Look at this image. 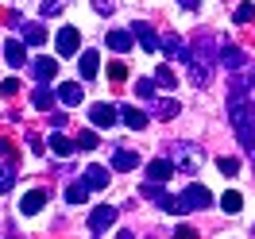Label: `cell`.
I'll list each match as a JSON object with an SVG mask.
<instances>
[{
  "label": "cell",
  "instance_id": "cell-1",
  "mask_svg": "<svg viewBox=\"0 0 255 239\" xmlns=\"http://www.w3.org/2000/svg\"><path fill=\"white\" fill-rule=\"evenodd\" d=\"M228 116H232V128H236L240 147L255 151V100H252V81H248V78H232Z\"/></svg>",
  "mask_w": 255,
  "mask_h": 239
},
{
  "label": "cell",
  "instance_id": "cell-2",
  "mask_svg": "<svg viewBox=\"0 0 255 239\" xmlns=\"http://www.w3.org/2000/svg\"><path fill=\"white\" fill-rule=\"evenodd\" d=\"M217 50H221V43L213 39L209 31H197L190 39V78L197 89H205L209 81H213V62H217Z\"/></svg>",
  "mask_w": 255,
  "mask_h": 239
},
{
  "label": "cell",
  "instance_id": "cell-3",
  "mask_svg": "<svg viewBox=\"0 0 255 239\" xmlns=\"http://www.w3.org/2000/svg\"><path fill=\"white\" fill-rule=\"evenodd\" d=\"M166 159L174 162L178 174L193 177L197 170H201V162H205V151H201V147H193V143H170V147H166Z\"/></svg>",
  "mask_w": 255,
  "mask_h": 239
},
{
  "label": "cell",
  "instance_id": "cell-4",
  "mask_svg": "<svg viewBox=\"0 0 255 239\" xmlns=\"http://www.w3.org/2000/svg\"><path fill=\"white\" fill-rule=\"evenodd\" d=\"M209 205H213V193H209L205 185H186V189L178 193L174 216H182V212H197V208H209Z\"/></svg>",
  "mask_w": 255,
  "mask_h": 239
},
{
  "label": "cell",
  "instance_id": "cell-5",
  "mask_svg": "<svg viewBox=\"0 0 255 239\" xmlns=\"http://www.w3.org/2000/svg\"><path fill=\"white\" fill-rule=\"evenodd\" d=\"M116 216H120V212H116V205H97L93 212H89V232H93V236L109 232L112 224H116Z\"/></svg>",
  "mask_w": 255,
  "mask_h": 239
},
{
  "label": "cell",
  "instance_id": "cell-6",
  "mask_svg": "<svg viewBox=\"0 0 255 239\" xmlns=\"http://www.w3.org/2000/svg\"><path fill=\"white\" fill-rule=\"evenodd\" d=\"M78 47H81L78 27H62V31H58V39H54V50H58L62 58H78Z\"/></svg>",
  "mask_w": 255,
  "mask_h": 239
},
{
  "label": "cell",
  "instance_id": "cell-7",
  "mask_svg": "<svg viewBox=\"0 0 255 239\" xmlns=\"http://www.w3.org/2000/svg\"><path fill=\"white\" fill-rule=\"evenodd\" d=\"M159 50H162V54H170L174 62H186V58H190V47H186V43H182V35H174V31H166L159 39Z\"/></svg>",
  "mask_w": 255,
  "mask_h": 239
},
{
  "label": "cell",
  "instance_id": "cell-8",
  "mask_svg": "<svg viewBox=\"0 0 255 239\" xmlns=\"http://www.w3.org/2000/svg\"><path fill=\"white\" fill-rule=\"evenodd\" d=\"M89 120H93V128H116V124H120V108L93 104V108H89Z\"/></svg>",
  "mask_w": 255,
  "mask_h": 239
},
{
  "label": "cell",
  "instance_id": "cell-9",
  "mask_svg": "<svg viewBox=\"0 0 255 239\" xmlns=\"http://www.w3.org/2000/svg\"><path fill=\"white\" fill-rule=\"evenodd\" d=\"M50 201V189H31L23 193V201H19V212L23 216H35V212H43V205Z\"/></svg>",
  "mask_w": 255,
  "mask_h": 239
},
{
  "label": "cell",
  "instance_id": "cell-10",
  "mask_svg": "<svg viewBox=\"0 0 255 239\" xmlns=\"http://www.w3.org/2000/svg\"><path fill=\"white\" fill-rule=\"evenodd\" d=\"M217 58H221L228 70H244V50L240 47H232L228 39H221V50H217Z\"/></svg>",
  "mask_w": 255,
  "mask_h": 239
},
{
  "label": "cell",
  "instance_id": "cell-11",
  "mask_svg": "<svg viewBox=\"0 0 255 239\" xmlns=\"http://www.w3.org/2000/svg\"><path fill=\"white\" fill-rule=\"evenodd\" d=\"M131 35L139 39V47H143L147 54H159V39L151 31V23H131Z\"/></svg>",
  "mask_w": 255,
  "mask_h": 239
},
{
  "label": "cell",
  "instance_id": "cell-12",
  "mask_svg": "<svg viewBox=\"0 0 255 239\" xmlns=\"http://www.w3.org/2000/svg\"><path fill=\"white\" fill-rule=\"evenodd\" d=\"M47 147H50V155H58V159H70L74 151H81V147L74 143V139H66L62 131H54V135L47 139Z\"/></svg>",
  "mask_w": 255,
  "mask_h": 239
},
{
  "label": "cell",
  "instance_id": "cell-13",
  "mask_svg": "<svg viewBox=\"0 0 255 239\" xmlns=\"http://www.w3.org/2000/svg\"><path fill=\"white\" fill-rule=\"evenodd\" d=\"M170 174H174V162L170 159H155V162H147V181H170Z\"/></svg>",
  "mask_w": 255,
  "mask_h": 239
},
{
  "label": "cell",
  "instance_id": "cell-14",
  "mask_svg": "<svg viewBox=\"0 0 255 239\" xmlns=\"http://www.w3.org/2000/svg\"><path fill=\"white\" fill-rule=\"evenodd\" d=\"M4 62L12 66V70H19V66H27V50H23V43H16V39H8V43H4Z\"/></svg>",
  "mask_w": 255,
  "mask_h": 239
},
{
  "label": "cell",
  "instance_id": "cell-15",
  "mask_svg": "<svg viewBox=\"0 0 255 239\" xmlns=\"http://www.w3.org/2000/svg\"><path fill=\"white\" fill-rule=\"evenodd\" d=\"M120 120H124L131 131H143V128H147V116L135 108V104H124V108H120Z\"/></svg>",
  "mask_w": 255,
  "mask_h": 239
},
{
  "label": "cell",
  "instance_id": "cell-16",
  "mask_svg": "<svg viewBox=\"0 0 255 239\" xmlns=\"http://www.w3.org/2000/svg\"><path fill=\"white\" fill-rule=\"evenodd\" d=\"M78 70H81V78H85V81H93V78H97V70H101V58H97L93 50H81Z\"/></svg>",
  "mask_w": 255,
  "mask_h": 239
},
{
  "label": "cell",
  "instance_id": "cell-17",
  "mask_svg": "<svg viewBox=\"0 0 255 239\" xmlns=\"http://www.w3.org/2000/svg\"><path fill=\"white\" fill-rule=\"evenodd\" d=\"M131 39H135V35H131V31H120V27L105 35V43H109V47L116 50V54H124V50H131Z\"/></svg>",
  "mask_w": 255,
  "mask_h": 239
},
{
  "label": "cell",
  "instance_id": "cell-18",
  "mask_svg": "<svg viewBox=\"0 0 255 239\" xmlns=\"http://www.w3.org/2000/svg\"><path fill=\"white\" fill-rule=\"evenodd\" d=\"M19 31H23V43L27 47H39V43H47V27H39V23H19Z\"/></svg>",
  "mask_w": 255,
  "mask_h": 239
},
{
  "label": "cell",
  "instance_id": "cell-19",
  "mask_svg": "<svg viewBox=\"0 0 255 239\" xmlns=\"http://www.w3.org/2000/svg\"><path fill=\"white\" fill-rule=\"evenodd\" d=\"M35 78L43 81V85L54 81V78H58V58H39V62H35Z\"/></svg>",
  "mask_w": 255,
  "mask_h": 239
},
{
  "label": "cell",
  "instance_id": "cell-20",
  "mask_svg": "<svg viewBox=\"0 0 255 239\" xmlns=\"http://www.w3.org/2000/svg\"><path fill=\"white\" fill-rule=\"evenodd\" d=\"M135 166H139V155H135V151H116V155H112V170H120V174H124V170H135Z\"/></svg>",
  "mask_w": 255,
  "mask_h": 239
},
{
  "label": "cell",
  "instance_id": "cell-21",
  "mask_svg": "<svg viewBox=\"0 0 255 239\" xmlns=\"http://www.w3.org/2000/svg\"><path fill=\"white\" fill-rule=\"evenodd\" d=\"M85 185H89V189H105V185H109V170H105V166H89V170H85Z\"/></svg>",
  "mask_w": 255,
  "mask_h": 239
},
{
  "label": "cell",
  "instance_id": "cell-22",
  "mask_svg": "<svg viewBox=\"0 0 255 239\" xmlns=\"http://www.w3.org/2000/svg\"><path fill=\"white\" fill-rule=\"evenodd\" d=\"M58 100H62V104H70V108H74V104H81V85H78V81L62 85V89H58Z\"/></svg>",
  "mask_w": 255,
  "mask_h": 239
},
{
  "label": "cell",
  "instance_id": "cell-23",
  "mask_svg": "<svg viewBox=\"0 0 255 239\" xmlns=\"http://www.w3.org/2000/svg\"><path fill=\"white\" fill-rule=\"evenodd\" d=\"M31 104H35V108H43V112H50V108H54V93H50L47 85H39V89L31 93Z\"/></svg>",
  "mask_w": 255,
  "mask_h": 239
},
{
  "label": "cell",
  "instance_id": "cell-24",
  "mask_svg": "<svg viewBox=\"0 0 255 239\" xmlns=\"http://www.w3.org/2000/svg\"><path fill=\"white\" fill-rule=\"evenodd\" d=\"M174 85H178L174 70H170V66H159V70H155V89H174Z\"/></svg>",
  "mask_w": 255,
  "mask_h": 239
},
{
  "label": "cell",
  "instance_id": "cell-25",
  "mask_svg": "<svg viewBox=\"0 0 255 239\" xmlns=\"http://www.w3.org/2000/svg\"><path fill=\"white\" fill-rule=\"evenodd\" d=\"M178 112H182L178 100H155V116H159V120H174Z\"/></svg>",
  "mask_w": 255,
  "mask_h": 239
},
{
  "label": "cell",
  "instance_id": "cell-26",
  "mask_svg": "<svg viewBox=\"0 0 255 239\" xmlns=\"http://www.w3.org/2000/svg\"><path fill=\"white\" fill-rule=\"evenodd\" d=\"M221 208H224V212H228V216H236L240 208H244V197H240L236 189H228V193H224V197H221Z\"/></svg>",
  "mask_w": 255,
  "mask_h": 239
},
{
  "label": "cell",
  "instance_id": "cell-27",
  "mask_svg": "<svg viewBox=\"0 0 255 239\" xmlns=\"http://www.w3.org/2000/svg\"><path fill=\"white\" fill-rule=\"evenodd\" d=\"M85 197H89V185H85V181H74V185L66 189V201H70V205H85Z\"/></svg>",
  "mask_w": 255,
  "mask_h": 239
},
{
  "label": "cell",
  "instance_id": "cell-28",
  "mask_svg": "<svg viewBox=\"0 0 255 239\" xmlns=\"http://www.w3.org/2000/svg\"><path fill=\"white\" fill-rule=\"evenodd\" d=\"M0 159L8 162V166H16V162H19V151H16L12 139H0Z\"/></svg>",
  "mask_w": 255,
  "mask_h": 239
},
{
  "label": "cell",
  "instance_id": "cell-29",
  "mask_svg": "<svg viewBox=\"0 0 255 239\" xmlns=\"http://www.w3.org/2000/svg\"><path fill=\"white\" fill-rule=\"evenodd\" d=\"M12 185H16V166L4 162V166H0V193H8Z\"/></svg>",
  "mask_w": 255,
  "mask_h": 239
},
{
  "label": "cell",
  "instance_id": "cell-30",
  "mask_svg": "<svg viewBox=\"0 0 255 239\" xmlns=\"http://www.w3.org/2000/svg\"><path fill=\"white\" fill-rule=\"evenodd\" d=\"M135 96H139V100H151V96H155V81L139 78V81H135Z\"/></svg>",
  "mask_w": 255,
  "mask_h": 239
},
{
  "label": "cell",
  "instance_id": "cell-31",
  "mask_svg": "<svg viewBox=\"0 0 255 239\" xmlns=\"http://www.w3.org/2000/svg\"><path fill=\"white\" fill-rule=\"evenodd\" d=\"M252 19H255V4H248V0H244V4L236 8V23H252Z\"/></svg>",
  "mask_w": 255,
  "mask_h": 239
},
{
  "label": "cell",
  "instance_id": "cell-32",
  "mask_svg": "<svg viewBox=\"0 0 255 239\" xmlns=\"http://www.w3.org/2000/svg\"><path fill=\"white\" fill-rule=\"evenodd\" d=\"M217 166H221V174H228V177H236V174H240V159H221Z\"/></svg>",
  "mask_w": 255,
  "mask_h": 239
},
{
  "label": "cell",
  "instance_id": "cell-33",
  "mask_svg": "<svg viewBox=\"0 0 255 239\" xmlns=\"http://www.w3.org/2000/svg\"><path fill=\"white\" fill-rule=\"evenodd\" d=\"M78 147H81V151H93V147H97V135H93V131H81V135H78Z\"/></svg>",
  "mask_w": 255,
  "mask_h": 239
},
{
  "label": "cell",
  "instance_id": "cell-34",
  "mask_svg": "<svg viewBox=\"0 0 255 239\" xmlns=\"http://www.w3.org/2000/svg\"><path fill=\"white\" fill-rule=\"evenodd\" d=\"M109 78H112V81H124V78H128V66H124V62H112V66H109Z\"/></svg>",
  "mask_w": 255,
  "mask_h": 239
},
{
  "label": "cell",
  "instance_id": "cell-35",
  "mask_svg": "<svg viewBox=\"0 0 255 239\" xmlns=\"http://www.w3.org/2000/svg\"><path fill=\"white\" fill-rule=\"evenodd\" d=\"M0 93H4V96H16V93H19V81H16V78L0 81Z\"/></svg>",
  "mask_w": 255,
  "mask_h": 239
},
{
  "label": "cell",
  "instance_id": "cell-36",
  "mask_svg": "<svg viewBox=\"0 0 255 239\" xmlns=\"http://www.w3.org/2000/svg\"><path fill=\"white\" fill-rule=\"evenodd\" d=\"M58 12H62V0H47V4H43V19H47V16H58Z\"/></svg>",
  "mask_w": 255,
  "mask_h": 239
},
{
  "label": "cell",
  "instance_id": "cell-37",
  "mask_svg": "<svg viewBox=\"0 0 255 239\" xmlns=\"http://www.w3.org/2000/svg\"><path fill=\"white\" fill-rule=\"evenodd\" d=\"M47 116H50V128H54V131L66 128V116H58V112H47Z\"/></svg>",
  "mask_w": 255,
  "mask_h": 239
},
{
  "label": "cell",
  "instance_id": "cell-38",
  "mask_svg": "<svg viewBox=\"0 0 255 239\" xmlns=\"http://www.w3.org/2000/svg\"><path fill=\"white\" fill-rule=\"evenodd\" d=\"M174 239H197V236H193V228H178Z\"/></svg>",
  "mask_w": 255,
  "mask_h": 239
},
{
  "label": "cell",
  "instance_id": "cell-39",
  "mask_svg": "<svg viewBox=\"0 0 255 239\" xmlns=\"http://www.w3.org/2000/svg\"><path fill=\"white\" fill-rule=\"evenodd\" d=\"M97 4V12H112V0H93Z\"/></svg>",
  "mask_w": 255,
  "mask_h": 239
},
{
  "label": "cell",
  "instance_id": "cell-40",
  "mask_svg": "<svg viewBox=\"0 0 255 239\" xmlns=\"http://www.w3.org/2000/svg\"><path fill=\"white\" fill-rule=\"evenodd\" d=\"M182 8H190V12H193V8H197V0H182Z\"/></svg>",
  "mask_w": 255,
  "mask_h": 239
},
{
  "label": "cell",
  "instance_id": "cell-41",
  "mask_svg": "<svg viewBox=\"0 0 255 239\" xmlns=\"http://www.w3.org/2000/svg\"><path fill=\"white\" fill-rule=\"evenodd\" d=\"M116 239H135V236H131V232H120V236H116Z\"/></svg>",
  "mask_w": 255,
  "mask_h": 239
},
{
  "label": "cell",
  "instance_id": "cell-42",
  "mask_svg": "<svg viewBox=\"0 0 255 239\" xmlns=\"http://www.w3.org/2000/svg\"><path fill=\"white\" fill-rule=\"evenodd\" d=\"M252 155H255V151H252Z\"/></svg>",
  "mask_w": 255,
  "mask_h": 239
}]
</instances>
